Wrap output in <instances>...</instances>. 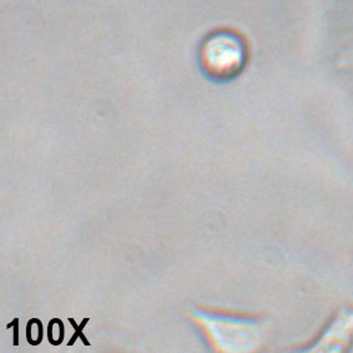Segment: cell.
Returning <instances> with one entry per match:
<instances>
[{
	"label": "cell",
	"instance_id": "3",
	"mask_svg": "<svg viewBox=\"0 0 353 353\" xmlns=\"http://www.w3.org/2000/svg\"><path fill=\"white\" fill-rule=\"evenodd\" d=\"M206 326L217 346L232 350H251L260 345L263 328L257 321L231 317H208Z\"/></svg>",
	"mask_w": 353,
	"mask_h": 353
},
{
	"label": "cell",
	"instance_id": "1",
	"mask_svg": "<svg viewBox=\"0 0 353 353\" xmlns=\"http://www.w3.org/2000/svg\"><path fill=\"white\" fill-rule=\"evenodd\" d=\"M248 59L246 44L240 35L220 30L210 34L200 48V64L210 78L229 80L241 72Z\"/></svg>",
	"mask_w": 353,
	"mask_h": 353
},
{
	"label": "cell",
	"instance_id": "2",
	"mask_svg": "<svg viewBox=\"0 0 353 353\" xmlns=\"http://www.w3.org/2000/svg\"><path fill=\"white\" fill-rule=\"evenodd\" d=\"M353 346V305L336 310L314 339L294 350L301 352L341 353Z\"/></svg>",
	"mask_w": 353,
	"mask_h": 353
}]
</instances>
